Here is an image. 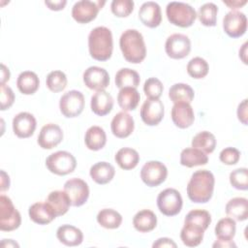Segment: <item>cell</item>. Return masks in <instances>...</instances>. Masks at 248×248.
Instances as JSON below:
<instances>
[{
    "label": "cell",
    "instance_id": "1",
    "mask_svg": "<svg viewBox=\"0 0 248 248\" xmlns=\"http://www.w3.org/2000/svg\"><path fill=\"white\" fill-rule=\"evenodd\" d=\"M215 178L211 171L200 170L195 171L187 185V195L191 202L205 203L212 198Z\"/></svg>",
    "mask_w": 248,
    "mask_h": 248
},
{
    "label": "cell",
    "instance_id": "2",
    "mask_svg": "<svg viewBox=\"0 0 248 248\" xmlns=\"http://www.w3.org/2000/svg\"><path fill=\"white\" fill-rule=\"evenodd\" d=\"M88 49L93 59L98 61L108 60L113 50L111 31L106 26H98L92 29L88 35Z\"/></svg>",
    "mask_w": 248,
    "mask_h": 248
},
{
    "label": "cell",
    "instance_id": "3",
    "mask_svg": "<svg viewBox=\"0 0 248 248\" xmlns=\"http://www.w3.org/2000/svg\"><path fill=\"white\" fill-rule=\"evenodd\" d=\"M119 46L126 61L139 64L146 56V46L141 33L136 29L125 30L119 39Z\"/></svg>",
    "mask_w": 248,
    "mask_h": 248
},
{
    "label": "cell",
    "instance_id": "4",
    "mask_svg": "<svg viewBox=\"0 0 248 248\" xmlns=\"http://www.w3.org/2000/svg\"><path fill=\"white\" fill-rule=\"evenodd\" d=\"M166 15L171 24L182 28L190 27L197 18L195 9L184 2H170L166 8Z\"/></svg>",
    "mask_w": 248,
    "mask_h": 248
},
{
    "label": "cell",
    "instance_id": "5",
    "mask_svg": "<svg viewBox=\"0 0 248 248\" xmlns=\"http://www.w3.org/2000/svg\"><path fill=\"white\" fill-rule=\"evenodd\" d=\"M47 170L57 175H66L73 172L77 167L75 156L64 150L50 154L46 160Z\"/></svg>",
    "mask_w": 248,
    "mask_h": 248
},
{
    "label": "cell",
    "instance_id": "6",
    "mask_svg": "<svg viewBox=\"0 0 248 248\" xmlns=\"http://www.w3.org/2000/svg\"><path fill=\"white\" fill-rule=\"evenodd\" d=\"M21 224V216L13 204L12 200L5 196H0V230L12 232L16 230Z\"/></svg>",
    "mask_w": 248,
    "mask_h": 248
},
{
    "label": "cell",
    "instance_id": "7",
    "mask_svg": "<svg viewBox=\"0 0 248 248\" xmlns=\"http://www.w3.org/2000/svg\"><path fill=\"white\" fill-rule=\"evenodd\" d=\"M182 197L173 188H167L160 192L157 197V206L161 213L166 216L177 215L182 209Z\"/></svg>",
    "mask_w": 248,
    "mask_h": 248
},
{
    "label": "cell",
    "instance_id": "8",
    "mask_svg": "<svg viewBox=\"0 0 248 248\" xmlns=\"http://www.w3.org/2000/svg\"><path fill=\"white\" fill-rule=\"evenodd\" d=\"M84 104V96L80 91L70 90L60 98L59 108L65 117L74 118L83 111Z\"/></svg>",
    "mask_w": 248,
    "mask_h": 248
},
{
    "label": "cell",
    "instance_id": "9",
    "mask_svg": "<svg viewBox=\"0 0 248 248\" xmlns=\"http://www.w3.org/2000/svg\"><path fill=\"white\" fill-rule=\"evenodd\" d=\"M105 3V1H78L74 4L72 8V16L78 23H88L96 18L99 11L102 9Z\"/></svg>",
    "mask_w": 248,
    "mask_h": 248
},
{
    "label": "cell",
    "instance_id": "10",
    "mask_svg": "<svg viewBox=\"0 0 248 248\" xmlns=\"http://www.w3.org/2000/svg\"><path fill=\"white\" fill-rule=\"evenodd\" d=\"M168 175L167 167L159 161H148L140 170V178L149 187L162 184Z\"/></svg>",
    "mask_w": 248,
    "mask_h": 248
},
{
    "label": "cell",
    "instance_id": "11",
    "mask_svg": "<svg viewBox=\"0 0 248 248\" xmlns=\"http://www.w3.org/2000/svg\"><path fill=\"white\" fill-rule=\"evenodd\" d=\"M165 50L169 57L182 59L191 51V41L184 34L174 33L168 37L165 44Z\"/></svg>",
    "mask_w": 248,
    "mask_h": 248
},
{
    "label": "cell",
    "instance_id": "12",
    "mask_svg": "<svg viewBox=\"0 0 248 248\" xmlns=\"http://www.w3.org/2000/svg\"><path fill=\"white\" fill-rule=\"evenodd\" d=\"M64 191L67 193L73 206L83 205L89 198L88 184L81 178H71L64 184Z\"/></svg>",
    "mask_w": 248,
    "mask_h": 248
},
{
    "label": "cell",
    "instance_id": "13",
    "mask_svg": "<svg viewBox=\"0 0 248 248\" xmlns=\"http://www.w3.org/2000/svg\"><path fill=\"white\" fill-rule=\"evenodd\" d=\"M223 29L231 38H239L247 30V17L238 11H231L223 18Z\"/></svg>",
    "mask_w": 248,
    "mask_h": 248
},
{
    "label": "cell",
    "instance_id": "14",
    "mask_svg": "<svg viewBox=\"0 0 248 248\" xmlns=\"http://www.w3.org/2000/svg\"><path fill=\"white\" fill-rule=\"evenodd\" d=\"M165 113V108L160 99H146L140 108L141 120L148 126L158 125Z\"/></svg>",
    "mask_w": 248,
    "mask_h": 248
},
{
    "label": "cell",
    "instance_id": "15",
    "mask_svg": "<svg viewBox=\"0 0 248 248\" xmlns=\"http://www.w3.org/2000/svg\"><path fill=\"white\" fill-rule=\"evenodd\" d=\"M83 82L89 89L105 90L109 84V75L104 68L91 66L83 73Z\"/></svg>",
    "mask_w": 248,
    "mask_h": 248
},
{
    "label": "cell",
    "instance_id": "16",
    "mask_svg": "<svg viewBox=\"0 0 248 248\" xmlns=\"http://www.w3.org/2000/svg\"><path fill=\"white\" fill-rule=\"evenodd\" d=\"M37 126L36 118L27 111L17 113L13 119V131L17 138L27 139L31 137Z\"/></svg>",
    "mask_w": 248,
    "mask_h": 248
},
{
    "label": "cell",
    "instance_id": "17",
    "mask_svg": "<svg viewBox=\"0 0 248 248\" xmlns=\"http://www.w3.org/2000/svg\"><path fill=\"white\" fill-rule=\"evenodd\" d=\"M63 140L62 129L54 123H47L42 127L38 136V144L43 149H51L57 146Z\"/></svg>",
    "mask_w": 248,
    "mask_h": 248
},
{
    "label": "cell",
    "instance_id": "18",
    "mask_svg": "<svg viewBox=\"0 0 248 248\" xmlns=\"http://www.w3.org/2000/svg\"><path fill=\"white\" fill-rule=\"evenodd\" d=\"M135 128L134 118L127 111H119L116 113L110 123V129L112 134L118 139H124L129 137Z\"/></svg>",
    "mask_w": 248,
    "mask_h": 248
},
{
    "label": "cell",
    "instance_id": "19",
    "mask_svg": "<svg viewBox=\"0 0 248 248\" xmlns=\"http://www.w3.org/2000/svg\"><path fill=\"white\" fill-rule=\"evenodd\" d=\"M139 18L141 23L149 28L158 27L162 21L161 8L153 1L144 2L139 10Z\"/></svg>",
    "mask_w": 248,
    "mask_h": 248
},
{
    "label": "cell",
    "instance_id": "20",
    "mask_svg": "<svg viewBox=\"0 0 248 248\" xmlns=\"http://www.w3.org/2000/svg\"><path fill=\"white\" fill-rule=\"evenodd\" d=\"M171 119L174 125L180 129L190 127L195 120L193 108L189 103H175L171 108Z\"/></svg>",
    "mask_w": 248,
    "mask_h": 248
},
{
    "label": "cell",
    "instance_id": "21",
    "mask_svg": "<svg viewBox=\"0 0 248 248\" xmlns=\"http://www.w3.org/2000/svg\"><path fill=\"white\" fill-rule=\"evenodd\" d=\"M28 214L30 219L39 225H47L57 217L53 208L46 202L33 203L28 209Z\"/></svg>",
    "mask_w": 248,
    "mask_h": 248
},
{
    "label": "cell",
    "instance_id": "22",
    "mask_svg": "<svg viewBox=\"0 0 248 248\" xmlns=\"http://www.w3.org/2000/svg\"><path fill=\"white\" fill-rule=\"evenodd\" d=\"M90 107L91 110L96 115L104 116L111 111L113 108V99L111 95L105 90L96 91L91 97Z\"/></svg>",
    "mask_w": 248,
    "mask_h": 248
},
{
    "label": "cell",
    "instance_id": "23",
    "mask_svg": "<svg viewBox=\"0 0 248 248\" xmlns=\"http://www.w3.org/2000/svg\"><path fill=\"white\" fill-rule=\"evenodd\" d=\"M56 237L64 245L74 247L81 244L83 240V233L77 227L65 224L57 229Z\"/></svg>",
    "mask_w": 248,
    "mask_h": 248
},
{
    "label": "cell",
    "instance_id": "24",
    "mask_svg": "<svg viewBox=\"0 0 248 248\" xmlns=\"http://www.w3.org/2000/svg\"><path fill=\"white\" fill-rule=\"evenodd\" d=\"M89 174L97 184L104 185L112 180L115 174V169L108 162H98L90 168Z\"/></svg>",
    "mask_w": 248,
    "mask_h": 248
},
{
    "label": "cell",
    "instance_id": "25",
    "mask_svg": "<svg viewBox=\"0 0 248 248\" xmlns=\"http://www.w3.org/2000/svg\"><path fill=\"white\" fill-rule=\"evenodd\" d=\"M204 230L192 223H184L180 232V238L184 245L188 247L199 246L203 239Z\"/></svg>",
    "mask_w": 248,
    "mask_h": 248
},
{
    "label": "cell",
    "instance_id": "26",
    "mask_svg": "<svg viewBox=\"0 0 248 248\" xmlns=\"http://www.w3.org/2000/svg\"><path fill=\"white\" fill-rule=\"evenodd\" d=\"M133 225L140 232H151L157 226V216L149 209H142L134 216Z\"/></svg>",
    "mask_w": 248,
    "mask_h": 248
},
{
    "label": "cell",
    "instance_id": "27",
    "mask_svg": "<svg viewBox=\"0 0 248 248\" xmlns=\"http://www.w3.org/2000/svg\"><path fill=\"white\" fill-rule=\"evenodd\" d=\"M226 213L234 221H245L248 217V201L245 198H233L226 204Z\"/></svg>",
    "mask_w": 248,
    "mask_h": 248
},
{
    "label": "cell",
    "instance_id": "28",
    "mask_svg": "<svg viewBox=\"0 0 248 248\" xmlns=\"http://www.w3.org/2000/svg\"><path fill=\"white\" fill-rule=\"evenodd\" d=\"M16 86L20 93L24 95H32L39 89L40 80L36 73L32 71H24L18 75Z\"/></svg>",
    "mask_w": 248,
    "mask_h": 248
},
{
    "label": "cell",
    "instance_id": "29",
    "mask_svg": "<svg viewBox=\"0 0 248 248\" xmlns=\"http://www.w3.org/2000/svg\"><path fill=\"white\" fill-rule=\"evenodd\" d=\"M84 142L88 149L98 151L102 149L107 142L105 130L100 126H91L87 129L84 137Z\"/></svg>",
    "mask_w": 248,
    "mask_h": 248
},
{
    "label": "cell",
    "instance_id": "30",
    "mask_svg": "<svg viewBox=\"0 0 248 248\" xmlns=\"http://www.w3.org/2000/svg\"><path fill=\"white\" fill-rule=\"evenodd\" d=\"M207 154L195 147L185 148L180 153V164L187 168L202 166L207 164Z\"/></svg>",
    "mask_w": 248,
    "mask_h": 248
},
{
    "label": "cell",
    "instance_id": "31",
    "mask_svg": "<svg viewBox=\"0 0 248 248\" xmlns=\"http://www.w3.org/2000/svg\"><path fill=\"white\" fill-rule=\"evenodd\" d=\"M46 202L53 208L56 216H62L66 214L70 208V205H72L71 201L64 190H56L50 192Z\"/></svg>",
    "mask_w": 248,
    "mask_h": 248
},
{
    "label": "cell",
    "instance_id": "32",
    "mask_svg": "<svg viewBox=\"0 0 248 248\" xmlns=\"http://www.w3.org/2000/svg\"><path fill=\"white\" fill-rule=\"evenodd\" d=\"M140 100V95L137 88L124 87L121 88L117 95V103L119 107L124 110H134Z\"/></svg>",
    "mask_w": 248,
    "mask_h": 248
},
{
    "label": "cell",
    "instance_id": "33",
    "mask_svg": "<svg viewBox=\"0 0 248 248\" xmlns=\"http://www.w3.org/2000/svg\"><path fill=\"white\" fill-rule=\"evenodd\" d=\"M114 160L122 170H128L137 167L140 161V155L137 150L131 147H123L116 152Z\"/></svg>",
    "mask_w": 248,
    "mask_h": 248
},
{
    "label": "cell",
    "instance_id": "34",
    "mask_svg": "<svg viewBox=\"0 0 248 248\" xmlns=\"http://www.w3.org/2000/svg\"><path fill=\"white\" fill-rule=\"evenodd\" d=\"M195 93L193 88L182 82L175 83L170 86L169 90V97L171 102L179 103V102H185V103H191L194 99Z\"/></svg>",
    "mask_w": 248,
    "mask_h": 248
},
{
    "label": "cell",
    "instance_id": "35",
    "mask_svg": "<svg viewBox=\"0 0 248 248\" xmlns=\"http://www.w3.org/2000/svg\"><path fill=\"white\" fill-rule=\"evenodd\" d=\"M140 81V78L138 72L130 68H122L115 75V84L119 89L124 87L137 88Z\"/></svg>",
    "mask_w": 248,
    "mask_h": 248
},
{
    "label": "cell",
    "instance_id": "36",
    "mask_svg": "<svg viewBox=\"0 0 248 248\" xmlns=\"http://www.w3.org/2000/svg\"><path fill=\"white\" fill-rule=\"evenodd\" d=\"M191 144L192 147L198 148L205 154H210L216 147V138L208 131H202L193 138Z\"/></svg>",
    "mask_w": 248,
    "mask_h": 248
},
{
    "label": "cell",
    "instance_id": "37",
    "mask_svg": "<svg viewBox=\"0 0 248 248\" xmlns=\"http://www.w3.org/2000/svg\"><path fill=\"white\" fill-rule=\"evenodd\" d=\"M97 222L103 228L113 230L120 227L122 223V216L114 209L104 208L98 212Z\"/></svg>",
    "mask_w": 248,
    "mask_h": 248
},
{
    "label": "cell",
    "instance_id": "38",
    "mask_svg": "<svg viewBox=\"0 0 248 248\" xmlns=\"http://www.w3.org/2000/svg\"><path fill=\"white\" fill-rule=\"evenodd\" d=\"M215 235L220 240H232L235 235L236 224L231 217H225L218 221L215 226Z\"/></svg>",
    "mask_w": 248,
    "mask_h": 248
},
{
    "label": "cell",
    "instance_id": "39",
    "mask_svg": "<svg viewBox=\"0 0 248 248\" xmlns=\"http://www.w3.org/2000/svg\"><path fill=\"white\" fill-rule=\"evenodd\" d=\"M217 13L218 7L212 3H204L199 9L197 16L199 17L200 22L204 26H215L217 22Z\"/></svg>",
    "mask_w": 248,
    "mask_h": 248
},
{
    "label": "cell",
    "instance_id": "40",
    "mask_svg": "<svg viewBox=\"0 0 248 248\" xmlns=\"http://www.w3.org/2000/svg\"><path fill=\"white\" fill-rule=\"evenodd\" d=\"M208 63L202 57H194L187 64V73L196 79L203 78L208 74Z\"/></svg>",
    "mask_w": 248,
    "mask_h": 248
},
{
    "label": "cell",
    "instance_id": "41",
    "mask_svg": "<svg viewBox=\"0 0 248 248\" xmlns=\"http://www.w3.org/2000/svg\"><path fill=\"white\" fill-rule=\"evenodd\" d=\"M67 82H68V80H67V77H66L65 73H63L62 71H59V70L50 72L46 76V87L51 92H54V93L64 90L67 86Z\"/></svg>",
    "mask_w": 248,
    "mask_h": 248
},
{
    "label": "cell",
    "instance_id": "42",
    "mask_svg": "<svg viewBox=\"0 0 248 248\" xmlns=\"http://www.w3.org/2000/svg\"><path fill=\"white\" fill-rule=\"evenodd\" d=\"M184 223H192L202 227L204 231L211 223V216L208 211L203 209H193L188 212Z\"/></svg>",
    "mask_w": 248,
    "mask_h": 248
},
{
    "label": "cell",
    "instance_id": "43",
    "mask_svg": "<svg viewBox=\"0 0 248 248\" xmlns=\"http://www.w3.org/2000/svg\"><path fill=\"white\" fill-rule=\"evenodd\" d=\"M230 183L237 190L248 189V170L246 168H239L230 173Z\"/></svg>",
    "mask_w": 248,
    "mask_h": 248
},
{
    "label": "cell",
    "instance_id": "44",
    "mask_svg": "<svg viewBox=\"0 0 248 248\" xmlns=\"http://www.w3.org/2000/svg\"><path fill=\"white\" fill-rule=\"evenodd\" d=\"M135 3L132 0H113L110 4L111 12L118 17L128 16L134 10Z\"/></svg>",
    "mask_w": 248,
    "mask_h": 248
},
{
    "label": "cell",
    "instance_id": "45",
    "mask_svg": "<svg viewBox=\"0 0 248 248\" xmlns=\"http://www.w3.org/2000/svg\"><path fill=\"white\" fill-rule=\"evenodd\" d=\"M163 83L157 78H149L143 84L144 94L151 99H159L163 93Z\"/></svg>",
    "mask_w": 248,
    "mask_h": 248
},
{
    "label": "cell",
    "instance_id": "46",
    "mask_svg": "<svg viewBox=\"0 0 248 248\" xmlns=\"http://www.w3.org/2000/svg\"><path fill=\"white\" fill-rule=\"evenodd\" d=\"M219 159L225 165H235L240 159V151L235 147H226L220 152Z\"/></svg>",
    "mask_w": 248,
    "mask_h": 248
},
{
    "label": "cell",
    "instance_id": "47",
    "mask_svg": "<svg viewBox=\"0 0 248 248\" xmlns=\"http://www.w3.org/2000/svg\"><path fill=\"white\" fill-rule=\"evenodd\" d=\"M0 109L6 110L9 109L14 102H15V94L12 90V88L6 84L0 85Z\"/></svg>",
    "mask_w": 248,
    "mask_h": 248
},
{
    "label": "cell",
    "instance_id": "48",
    "mask_svg": "<svg viewBox=\"0 0 248 248\" xmlns=\"http://www.w3.org/2000/svg\"><path fill=\"white\" fill-rule=\"evenodd\" d=\"M237 118L243 124L247 125V99H244L237 107Z\"/></svg>",
    "mask_w": 248,
    "mask_h": 248
},
{
    "label": "cell",
    "instance_id": "49",
    "mask_svg": "<svg viewBox=\"0 0 248 248\" xmlns=\"http://www.w3.org/2000/svg\"><path fill=\"white\" fill-rule=\"evenodd\" d=\"M176 243L170 239V238H168V237H161V238H158L153 244H152V247L153 248H162V247H176Z\"/></svg>",
    "mask_w": 248,
    "mask_h": 248
},
{
    "label": "cell",
    "instance_id": "50",
    "mask_svg": "<svg viewBox=\"0 0 248 248\" xmlns=\"http://www.w3.org/2000/svg\"><path fill=\"white\" fill-rule=\"evenodd\" d=\"M45 4L51 11H61L67 4L66 0H58V1H45Z\"/></svg>",
    "mask_w": 248,
    "mask_h": 248
},
{
    "label": "cell",
    "instance_id": "51",
    "mask_svg": "<svg viewBox=\"0 0 248 248\" xmlns=\"http://www.w3.org/2000/svg\"><path fill=\"white\" fill-rule=\"evenodd\" d=\"M212 247H221V248H232V247H236V244L232 240H216L213 244Z\"/></svg>",
    "mask_w": 248,
    "mask_h": 248
},
{
    "label": "cell",
    "instance_id": "52",
    "mask_svg": "<svg viewBox=\"0 0 248 248\" xmlns=\"http://www.w3.org/2000/svg\"><path fill=\"white\" fill-rule=\"evenodd\" d=\"M223 3L225 5H227L229 8L232 9V11H235L236 9L244 6L247 3V0H243V1H239V0H234V1H223Z\"/></svg>",
    "mask_w": 248,
    "mask_h": 248
},
{
    "label": "cell",
    "instance_id": "53",
    "mask_svg": "<svg viewBox=\"0 0 248 248\" xmlns=\"http://www.w3.org/2000/svg\"><path fill=\"white\" fill-rule=\"evenodd\" d=\"M9 187H10V177L4 170H1V187H0L1 192L8 190Z\"/></svg>",
    "mask_w": 248,
    "mask_h": 248
},
{
    "label": "cell",
    "instance_id": "54",
    "mask_svg": "<svg viewBox=\"0 0 248 248\" xmlns=\"http://www.w3.org/2000/svg\"><path fill=\"white\" fill-rule=\"evenodd\" d=\"M10 79V71L2 63L1 64V84H5Z\"/></svg>",
    "mask_w": 248,
    "mask_h": 248
},
{
    "label": "cell",
    "instance_id": "55",
    "mask_svg": "<svg viewBox=\"0 0 248 248\" xmlns=\"http://www.w3.org/2000/svg\"><path fill=\"white\" fill-rule=\"evenodd\" d=\"M246 53H247V42H245L241 48L239 49V58L243 61L244 64H247V59H246Z\"/></svg>",
    "mask_w": 248,
    "mask_h": 248
},
{
    "label": "cell",
    "instance_id": "56",
    "mask_svg": "<svg viewBox=\"0 0 248 248\" xmlns=\"http://www.w3.org/2000/svg\"><path fill=\"white\" fill-rule=\"evenodd\" d=\"M6 242H7V245H5L4 247H10V246H12V247H18V244L16 243V242H15L13 239H4Z\"/></svg>",
    "mask_w": 248,
    "mask_h": 248
}]
</instances>
